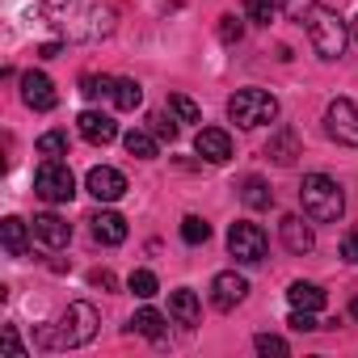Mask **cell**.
<instances>
[{"label":"cell","instance_id":"6da1fadb","mask_svg":"<svg viewBox=\"0 0 358 358\" xmlns=\"http://www.w3.org/2000/svg\"><path fill=\"white\" fill-rule=\"evenodd\" d=\"M43 17L64 43H101L118 22L106 0H43Z\"/></svg>","mask_w":358,"mask_h":358},{"label":"cell","instance_id":"7a4b0ae2","mask_svg":"<svg viewBox=\"0 0 358 358\" xmlns=\"http://www.w3.org/2000/svg\"><path fill=\"white\" fill-rule=\"evenodd\" d=\"M97 324H101L97 308L85 303V299H76V303L64 308V316H59L55 324H43L34 341H38L43 350H76V345H89V341L97 337Z\"/></svg>","mask_w":358,"mask_h":358},{"label":"cell","instance_id":"3957f363","mask_svg":"<svg viewBox=\"0 0 358 358\" xmlns=\"http://www.w3.org/2000/svg\"><path fill=\"white\" fill-rule=\"evenodd\" d=\"M299 203H303V215L316 220V224H337L341 211H345V194H341V186L333 182L329 173H308L303 177Z\"/></svg>","mask_w":358,"mask_h":358},{"label":"cell","instance_id":"277c9868","mask_svg":"<svg viewBox=\"0 0 358 358\" xmlns=\"http://www.w3.org/2000/svg\"><path fill=\"white\" fill-rule=\"evenodd\" d=\"M303 26H308L312 51H316L320 59H341V51H345V22H341L333 9L312 5L308 17H303Z\"/></svg>","mask_w":358,"mask_h":358},{"label":"cell","instance_id":"5b68a950","mask_svg":"<svg viewBox=\"0 0 358 358\" xmlns=\"http://www.w3.org/2000/svg\"><path fill=\"white\" fill-rule=\"evenodd\" d=\"M228 114H232V122H241V127H266V122L278 118V101H274V93H266V89H241V93L228 97Z\"/></svg>","mask_w":358,"mask_h":358},{"label":"cell","instance_id":"8992f818","mask_svg":"<svg viewBox=\"0 0 358 358\" xmlns=\"http://www.w3.org/2000/svg\"><path fill=\"white\" fill-rule=\"evenodd\" d=\"M34 194L43 203H68L76 194V177L64 160H43L38 173H34Z\"/></svg>","mask_w":358,"mask_h":358},{"label":"cell","instance_id":"52a82bcc","mask_svg":"<svg viewBox=\"0 0 358 358\" xmlns=\"http://www.w3.org/2000/svg\"><path fill=\"white\" fill-rule=\"evenodd\" d=\"M228 253L236 262H245V266H257L266 257V232L257 224H249V220H236L228 228Z\"/></svg>","mask_w":358,"mask_h":358},{"label":"cell","instance_id":"ba28073f","mask_svg":"<svg viewBox=\"0 0 358 358\" xmlns=\"http://www.w3.org/2000/svg\"><path fill=\"white\" fill-rule=\"evenodd\" d=\"M324 131H329V139H337V143H345V148H358V106H354L350 97L329 101V110H324Z\"/></svg>","mask_w":358,"mask_h":358},{"label":"cell","instance_id":"9c48e42d","mask_svg":"<svg viewBox=\"0 0 358 358\" xmlns=\"http://www.w3.org/2000/svg\"><path fill=\"white\" fill-rule=\"evenodd\" d=\"M85 190H89L97 203H118V199L127 194V177H122L118 169H110V164H93L89 177H85Z\"/></svg>","mask_w":358,"mask_h":358},{"label":"cell","instance_id":"30bf717a","mask_svg":"<svg viewBox=\"0 0 358 358\" xmlns=\"http://www.w3.org/2000/svg\"><path fill=\"white\" fill-rule=\"evenodd\" d=\"M245 295H249V278H245V274L224 270V274H215V278H211V303H215L220 312H232Z\"/></svg>","mask_w":358,"mask_h":358},{"label":"cell","instance_id":"8fae6325","mask_svg":"<svg viewBox=\"0 0 358 358\" xmlns=\"http://www.w3.org/2000/svg\"><path fill=\"white\" fill-rule=\"evenodd\" d=\"M22 101H26L30 110H38V114H47V110H55V101H59V93H55V85H51V76H43V72H26V76H22Z\"/></svg>","mask_w":358,"mask_h":358},{"label":"cell","instance_id":"7c38bea8","mask_svg":"<svg viewBox=\"0 0 358 358\" xmlns=\"http://www.w3.org/2000/svg\"><path fill=\"white\" fill-rule=\"evenodd\" d=\"M194 152L211 164H224V160H232V139H228L224 127H203L199 139H194Z\"/></svg>","mask_w":358,"mask_h":358},{"label":"cell","instance_id":"4fadbf2b","mask_svg":"<svg viewBox=\"0 0 358 358\" xmlns=\"http://www.w3.org/2000/svg\"><path fill=\"white\" fill-rule=\"evenodd\" d=\"M76 127H80V135H85L89 143H97V148H106V143L118 139V122H114L110 114H97V110H85V114L76 118Z\"/></svg>","mask_w":358,"mask_h":358},{"label":"cell","instance_id":"5bb4252c","mask_svg":"<svg viewBox=\"0 0 358 358\" xmlns=\"http://www.w3.org/2000/svg\"><path fill=\"white\" fill-rule=\"evenodd\" d=\"M34 236H38L47 249H64V245L72 241V224L47 211V215H34Z\"/></svg>","mask_w":358,"mask_h":358},{"label":"cell","instance_id":"9a60e30c","mask_svg":"<svg viewBox=\"0 0 358 358\" xmlns=\"http://www.w3.org/2000/svg\"><path fill=\"white\" fill-rule=\"evenodd\" d=\"M89 224H93V241H101V245H122L127 241V220L118 211H97Z\"/></svg>","mask_w":358,"mask_h":358},{"label":"cell","instance_id":"2e32d148","mask_svg":"<svg viewBox=\"0 0 358 358\" xmlns=\"http://www.w3.org/2000/svg\"><path fill=\"white\" fill-rule=\"evenodd\" d=\"M278 232H282V245L291 249V253H312V245H316V236H312V228L299 220V215H287L282 224H278Z\"/></svg>","mask_w":358,"mask_h":358},{"label":"cell","instance_id":"e0dca14e","mask_svg":"<svg viewBox=\"0 0 358 358\" xmlns=\"http://www.w3.org/2000/svg\"><path fill=\"white\" fill-rule=\"evenodd\" d=\"M199 312H203V308H199V295H194L190 287H182V291H173V295H169V316H173L177 324L194 329V324H199Z\"/></svg>","mask_w":358,"mask_h":358},{"label":"cell","instance_id":"ac0fdd59","mask_svg":"<svg viewBox=\"0 0 358 358\" xmlns=\"http://www.w3.org/2000/svg\"><path fill=\"white\" fill-rule=\"evenodd\" d=\"M0 241H5V253L9 257H26L30 253V228L17 215H9L5 224H0Z\"/></svg>","mask_w":358,"mask_h":358},{"label":"cell","instance_id":"d6986e66","mask_svg":"<svg viewBox=\"0 0 358 358\" xmlns=\"http://www.w3.org/2000/svg\"><path fill=\"white\" fill-rule=\"evenodd\" d=\"M266 156L274 160V164H295V156H299V135L295 131H274L270 135V143H266Z\"/></svg>","mask_w":358,"mask_h":358},{"label":"cell","instance_id":"ffe728a7","mask_svg":"<svg viewBox=\"0 0 358 358\" xmlns=\"http://www.w3.org/2000/svg\"><path fill=\"white\" fill-rule=\"evenodd\" d=\"M241 203L249 211H270L274 207V190L262 182V177H245V186H241Z\"/></svg>","mask_w":358,"mask_h":358},{"label":"cell","instance_id":"44dd1931","mask_svg":"<svg viewBox=\"0 0 358 358\" xmlns=\"http://www.w3.org/2000/svg\"><path fill=\"white\" fill-rule=\"evenodd\" d=\"M287 299H291V308H299V312H320V308H324V291H320L316 282H291Z\"/></svg>","mask_w":358,"mask_h":358},{"label":"cell","instance_id":"7402d4cb","mask_svg":"<svg viewBox=\"0 0 358 358\" xmlns=\"http://www.w3.org/2000/svg\"><path fill=\"white\" fill-rule=\"evenodd\" d=\"M131 329H135L139 337H152V341H160V337H164V316H160L156 308H139V312L131 316Z\"/></svg>","mask_w":358,"mask_h":358},{"label":"cell","instance_id":"603a6c76","mask_svg":"<svg viewBox=\"0 0 358 358\" xmlns=\"http://www.w3.org/2000/svg\"><path fill=\"white\" fill-rule=\"evenodd\" d=\"M122 143H127V152H131L135 160H152V156H156V139H152L148 131H139V127H131V131L122 135Z\"/></svg>","mask_w":358,"mask_h":358},{"label":"cell","instance_id":"cb8c5ba5","mask_svg":"<svg viewBox=\"0 0 358 358\" xmlns=\"http://www.w3.org/2000/svg\"><path fill=\"white\" fill-rule=\"evenodd\" d=\"M164 110H169L177 122H199V118H203V110H199L186 93H169V106H164Z\"/></svg>","mask_w":358,"mask_h":358},{"label":"cell","instance_id":"d4e9b609","mask_svg":"<svg viewBox=\"0 0 358 358\" xmlns=\"http://www.w3.org/2000/svg\"><path fill=\"white\" fill-rule=\"evenodd\" d=\"M110 97H114L118 110H135V106L143 101V89H139L135 80H114V93H110Z\"/></svg>","mask_w":358,"mask_h":358},{"label":"cell","instance_id":"484cf974","mask_svg":"<svg viewBox=\"0 0 358 358\" xmlns=\"http://www.w3.org/2000/svg\"><path fill=\"white\" fill-rule=\"evenodd\" d=\"M38 156H47V160L68 156V131H47V135H38Z\"/></svg>","mask_w":358,"mask_h":358},{"label":"cell","instance_id":"4316f807","mask_svg":"<svg viewBox=\"0 0 358 358\" xmlns=\"http://www.w3.org/2000/svg\"><path fill=\"white\" fill-rule=\"evenodd\" d=\"M182 241H186V245H207V241H211V224L199 220V215H186V220H182Z\"/></svg>","mask_w":358,"mask_h":358},{"label":"cell","instance_id":"83f0119b","mask_svg":"<svg viewBox=\"0 0 358 358\" xmlns=\"http://www.w3.org/2000/svg\"><path fill=\"white\" fill-rule=\"evenodd\" d=\"M245 13H249V22H257V26H270L274 13H278V0H245Z\"/></svg>","mask_w":358,"mask_h":358},{"label":"cell","instance_id":"f1b7e54d","mask_svg":"<svg viewBox=\"0 0 358 358\" xmlns=\"http://www.w3.org/2000/svg\"><path fill=\"white\" fill-rule=\"evenodd\" d=\"M127 287H131L139 299H152V295L160 291V282H156V274H152V270H135V274L127 278Z\"/></svg>","mask_w":358,"mask_h":358},{"label":"cell","instance_id":"f546056e","mask_svg":"<svg viewBox=\"0 0 358 358\" xmlns=\"http://www.w3.org/2000/svg\"><path fill=\"white\" fill-rule=\"evenodd\" d=\"M80 93H85V97L114 93V76H80Z\"/></svg>","mask_w":358,"mask_h":358},{"label":"cell","instance_id":"4dcf8cb0","mask_svg":"<svg viewBox=\"0 0 358 358\" xmlns=\"http://www.w3.org/2000/svg\"><path fill=\"white\" fill-rule=\"evenodd\" d=\"M148 122H152V135H160V139H169V143L177 139V118H173L169 110H164V114H152Z\"/></svg>","mask_w":358,"mask_h":358},{"label":"cell","instance_id":"1f68e13d","mask_svg":"<svg viewBox=\"0 0 358 358\" xmlns=\"http://www.w3.org/2000/svg\"><path fill=\"white\" fill-rule=\"evenodd\" d=\"M220 38L232 47V43H241V38H245V26H241L232 13H224V17H220Z\"/></svg>","mask_w":358,"mask_h":358},{"label":"cell","instance_id":"d6a6232c","mask_svg":"<svg viewBox=\"0 0 358 358\" xmlns=\"http://www.w3.org/2000/svg\"><path fill=\"white\" fill-rule=\"evenodd\" d=\"M253 345H257V354H291V345L282 337H274V333H262Z\"/></svg>","mask_w":358,"mask_h":358},{"label":"cell","instance_id":"836d02e7","mask_svg":"<svg viewBox=\"0 0 358 358\" xmlns=\"http://www.w3.org/2000/svg\"><path fill=\"white\" fill-rule=\"evenodd\" d=\"M291 329H299V333H312V329H320V320H316V312H291V320H287Z\"/></svg>","mask_w":358,"mask_h":358},{"label":"cell","instance_id":"e575fe53","mask_svg":"<svg viewBox=\"0 0 358 358\" xmlns=\"http://www.w3.org/2000/svg\"><path fill=\"white\" fill-rule=\"evenodd\" d=\"M312 5H316V0H282V9H287V17H291V22H303Z\"/></svg>","mask_w":358,"mask_h":358},{"label":"cell","instance_id":"d590c367","mask_svg":"<svg viewBox=\"0 0 358 358\" xmlns=\"http://www.w3.org/2000/svg\"><path fill=\"white\" fill-rule=\"evenodd\" d=\"M341 257H345L350 266H358V228L345 232V241H341Z\"/></svg>","mask_w":358,"mask_h":358},{"label":"cell","instance_id":"8d00e7d4","mask_svg":"<svg viewBox=\"0 0 358 358\" xmlns=\"http://www.w3.org/2000/svg\"><path fill=\"white\" fill-rule=\"evenodd\" d=\"M89 282H93V287H101V291H114V287H118V278H114L110 270H93V274H89Z\"/></svg>","mask_w":358,"mask_h":358},{"label":"cell","instance_id":"74e56055","mask_svg":"<svg viewBox=\"0 0 358 358\" xmlns=\"http://www.w3.org/2000/svg\"><path fill=\"white\" fill-rule=\"evenodd\" d=\"M5 345H9L13 358H26V350H22V341H17V329H13V324H5Z\"/></svg>","mask_w":358,"mask_h":358},{"label":"cell","instance_id":"f35d334b","mask_svg":"<svg viewBox=\"0 0 358 358\" xmlns=\"http://www.w3.org/2000/svg\"><path fill=\"white\" fill-rule=\"evenodd\" d=\"M59 51H64V43H43V47H38V55H43V59H55Z\"/></svg>","mask_w":358,"mask_h":358},{"label":"cell","instance_id":"ab89813d","mask_svg":"<svg viewBox=\"0 0 358 358\" xmlns=\"http://www.w3.org/2000/svg\"><path fill=\"white\" fill-rule=\"evenodd\" d=\"M350 316H354V320H358V295H354V299H350Z\"/></svg>","mask_w":358,"mask_h":358},{"label":"cell","instance_id":"60d3db41","mask_svg":"<svg viewBox=\"0 0 358 358\" xmlns=\"http://www.w3.org/2000/svg\"><path fill=\"white\" fill-rule=\"evenodd\" d=\"M354 38H358V17H354Z\"/></svg>","mask_w":358,"mask_h":358}]
</instances>
